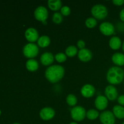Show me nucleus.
Returning <instances> with one entry per match:
<instances>
[{
  "label": "nucleus",
  "instance_id": "nucleus-20",
  "mask_svg": "<svg viewBox=\"0 0 124 124\" xmlns=\"http://www.w3.org/2000/svg\"><path fill=\"white\" fill-rule=\"evenodd\" d=\"M48 6L52 10L57 11L62 8V2L60 0H49Z\"/></svg>",
  "mask_w": 124,
  "mask_h": 124
},
{
  "label": "nucleus",
  "instance_id": "nucleus-31",
  "mask_svg": "<svg viewBox=\"0 0 124 124\" xmlns=\"http://www.w3.org/2000/svg\"><path fill=\"white\" fill-rule=\"evenodd\" d=\"M117 102L120 105L124 106V95H121L117 98Z\"/></svg>",
  "mask_w": 124,
  "mask_h": 124
},
{
  "label": "nucleus",
  "instance_id": "nucleus-14",
  "mask_svg": "<svg viewBox=\"0 0 124 124\" xmlns=\"http://www.w3.org/2000/svg\"><path fill=\"white\" fill-rule=\"evenodd\" d=\"M78 58L81 61L88 62L90 61L92 58V53L90 50L87 48L80 50L78 53Z\"/></svg>",
  "mask_w": 124,
  "mask_h": 124
},
{
  "label": "nucleus",
  "instance_id": "nucleus-15",
  "mask_svg": "<svg viewBox=\"0 0 124 124\" xmlns=\"http://www.w3.org/2000/svg\"><path fill=\"white\" fill-rule=\"evenodd\" d=\"M54 56L52 53H50V52H46L41 55V58H40V61L42 65L47 66V65L52 64L54 61Z\"/></svg>",
  "mask_w": 124,
  "mask_h": 124
},
{
  "label": "nucleus",
  "instance_id": "nucleus-10",
  "mask_svg": "<svg viewBox=\"0 0 124 124\" xmlns=\"http://www.w3.org/2000/svg\"><path fill=\"white\" fill-rule=\"evenodd\" d=\"M105 94L106 95V98L110 101L116 100L118 96L117 89L112 85H108L105 88Z\"/></svg>",
  "mask_w": 124,
  "mask_h": 124
},
{
  "label": "nucleus",
  "instance_id": "nucleus-24",
  "mask_svg": "<svg viewBox=\"0 0 124 124\" xmlns=\"http://www.w3.org/2000/svg\"><path fill=\"white\" fill-rule=\"evenodd\" d=\"M66 101L67 103L69 104L70 106L74 107L76 105V104L78 102V99L76 98V97L75 96L74 94H70L69 95L67 96L66 98Z\"/></svg>",
  "mask_w": 124,
  "mask_h": 124
},
{
  "label": "nucleus",
  "instance_id": "nucleus-21",
  "mask_svg": "<svg viewBox=\"0 0 124 124\" xmlns=\"http://www.w3.org/2000/svg\"><path fill=\"white\" fill-rule=\"evenodd\" d=\"M50 44V39L47 36H42L38 40V45L40 47L44 48L48 46Z\"/></svg>",
  "mask_w": 124,
  "mask_h": 124
},
{
  "label": "nucleus",
  "instance_id": "nucleus-32",
  "mask_svg": "<svg viewBox=\"0 0 124 124\" xmlns=\"http://www.w3.org/2000/svg\"><path fill=\"white\" fill-rule=\"evenodd\" d=\"M120 18H121V21L124 22V8L120 12Z\"/></svg>",
  "mask_w": 124,
  "mask_h": 124
},
{
  "label": "nucleus",
  "instance_id": "nucleus-5",
  "mask_svg": "<svg viewBox=\"0 0 124 124\" xmlns=\"http://www.w3.org/2000/svg\"><path fill=\"white\" fill-rule=\"evenodd\" d=\"M86 111L84 108L81 106L75 107L71 110V116L75 121H82L86 116Z\"/></svg>",
  "mask_w": 124,
  "mask_h": 124
},
{
  "label": "nucleus",
  "instance_id": "nucleus-30",
  "mask_svg": "<svg viewBox=\"0 0 124 124\" xmlns=\"http://www.w3.org/2000/svg\"><path fill=\"white\" fill-rule=\"evenodd\" d=\"M113 3L117 6H121L124 4V0H113Z\"/></svg>",
  "mask_w": 124,
  "mask_h": 124
},
{
  "label": "nucleus",
  "instance_id": "nucleus-9",
  "mask_svg": "<svg viewBox=\"0 0 124 124\" xmlns=\"http://www.w3.org/2000/svg\"><path fill=\"white\" fill-rule=\"evenodd\" d=\"M55 115L54 110L50 107H45L40 111L39 115L44 121H48L53 118Z\"/></svg>",
  "mask_w": 124,
  "mask_h": 124
},
{
  "label": "nucleus",
  "instance_id": "nucleus-4",
  "mask_svg": "<svg viewBox=\"0 0 124 124\" xmlns=\"http://www.w3.org/2000/svg\"><path fill=\"white\" fill-rule=\"evenodd\" d=\"M39 48L37 45L33 43H29L23 48V54L28 58H33L38 55Z\"/></svg>",
  "mask_w": 124,
  "mask_h": 124
},
{
  "label": "nucleus",
  "instance_id": "nucleus-22",
  "mask_svg": "<svg viewBox=\"0 0 124 124\" xmlns=\"http://www.w3.org/2000/svg\"><path fill=\"white\" fill-rule=\"evenodd\" d=\"M78 49L75 46H71L68 47L65 50V54L69 57H73L77 54Z\"/></svg>",
  "mask_w": 124,
  "mask_h": 124
},
{
  "label": "nucleus",
  "instance_id": "nucleus-7",
  "mask_svg": "<svg viewBox=\"0 0 124 124\" xmlns=\"http://www.w3.org/2000/svg\"><path fill=\"white\" fill-rule=\"evenodd\" d=\"M100 121L102 124H115V116L110 111H103L99 116Z\"/></svg>",
  "mask_w": 124,
  "mask_h": 124
},
{
  "label": "nucleus",
  "instance_id": "nucleus-26",
  "mask_svg": "<svg viewBox=\"0 0 124 124\" xmlns=\"http://www.w3.org/2000/svg\"><path fill=\"white\" fill-rule=\"evenodd\" d=\"M97 25V21L94 18H89L85 21V25L88 28L92 29Z\"/></svg>",
  "mask_w": 124,
  "mask_h": 124
},
{
  "label": "nucleus",
  "instance_id": "nucleus-23",
  "mask_svg": "<svg viewBox=\"0 0 124 124\" xmlns=\"http://www.w3.org/2000/svg\"><path fill=\"white\" fill-rule=\"evenodd\" d=\"M87 118L90 120H94L98 118L99 116V114L98 111L94 109H91L89 110L86 113Z\"/></svg>",
  "mask_w": 124,
  "mask_h": 124
},
{
  "label": "nucleus",
  "instance_id": "nucleus-33",
  "mask_svg": "<svg viewBox=\"0 0 124 124\" xmlns=\"http://www.w3.org/2000/svg\"><path fill=\"white\" fill-rule=\"evenodd\" d=\"M122 50H123V51L124 52V41L123 44H122Z\"/></svg>",
  "mask_w": 124,
  "mask_h": 124
},
{
  "label": "nucleus",
  "instance_id": "nucleus-29",
  "mask_svg": "<svg viewBox=\"0 0 124 124\" xmlns=\"http://www.w3.org/2000/svg\"><path fill=\"white\" fill-rule=\"evenodd\" d=\"M77 46L79 48H80V50H82L85 48V43L84 41H82V40H79V41H78V42Z\"/></svg>",
  "mask_w": 124,
  "mask_h": 124
},
{
  "label": "nucleus",
  "instance_id": "nucleus-34",
  "mask_svg": "<svg viewBox=\"0 0 124 124\" xmlns=\"http://www.w3.org/2000/svg\"><path fill=\"white\" fill-rule=\"evenodd\" d=\"M70 124H78L75 122H71Z\"/></svg>",
  "mask_w": 124,
  "mask_h": 124
},
{
  "label": "nucleus",
  "instance_id": "nucleus-13",
  "mask_svg": "<svg viewBox=\"0 0 124 124\" xmlns=\"http://www.w3.org/2000/svg\"><path fill=\"white\" fill-rule=\"evenodd\" d=\"M95 106L99 110H104L107 107L108 99L104 96H99L95 100Z\"/></svg>",
  "mask_w": 124,
  "mask_h": 124
},
{
  "label": "nucleus",
  "instance_id": "nucleus-37",
  "mask_svg": "<svg viewBox=\"0 0 124 124\" xmlns=\"http://www.w3.org/2000/svg\"><path fill=\"white\" fill-rule=\"evenodd\" d=\"M122 124H124V122H123V123H122Z\"/></svg>",
  "mask_w": 124,
  "mask_h": 124
},
{
  "label": "nucleus",
  "instance_id": "nucleus-11",
  "mask_svg": "<svg viewBox=\"0 0 124 124\" xmlns=\"http://www.w3.org/2000/svg\"><path fill=\"white\" fill-rule=\"evenodd\" d=\"M25 38L30 42H34L39 39V34L37 30L34 28H29L25 32Z\"/></svg>",
  "mask_w": 124,
  "mask_h": 124
},
{
  "label": "nucleus",
  "instance_id": "nucleus-12",
  "mask_svg": "<svg viewBox=\"0 0 124 124\" xmlns=\"http://www.w3.org/2000/svg\"><path fill=\"white\" fill-rule=\"evenodd\" d=\"M81 93L85 98H91L95 93V88L92 85L86 84L82 87L81 90Z\"/></svg>",
  "mask_w": 124,
  "mask_h": 124
},
{
  "label": "nucleus",
  "instance_id": "nucleus-28",
  "mask_svg": "<svg viewBox=\"0 0 124 124\" xmlns=\"http://www.w3.org/2000/svg\"><path fill=\"white\" fill-rule=\"evenodd\" d=\"M70 8L67 6H64L61 8V13L62 15L64 16H69L70 14Z\"/></svg>",
  "mask_w": 124,
  "mask_h": 124
},
{
  "label": "nucleus",
  "instance_id": "nucleus-8",
  "mask_svg": "<svg viewBox=\"0 0 124 124\" xmlns=\"http://www.w3.org/2000/svg\"><path fill=\"white\" fill-rule=\"evenodd\" d=\"M99 30L101 32L106 36H110L115 33V29L114 25L108 22L102 23L99 26Z\"/></svg>",
  "mask_w": 124,
  "mask_h": 124
},
{
  "label": "nucleus",
  "instance_id": "nucleus-17",
  "mask_svg": "<svg viewBox=\"0 0 124 124\" xmlns=\"http://www.w3.org/2000/svg\"><path fill=\"white\" fill-rule=\"evenodd\" d=\"M109 46L113 50H118L122 46L121 39L117 36H113L110 39L109 41Z\"/></svg>",
  "mask_w": 124,
  "mask_h": 124
},
{
  "label": "nucleus",
  "instance_id": "nucleus-35",
  "mask_svg": "<svg viewBox=\"0 0 124 124\" xmlns=\"http://www.w3.org/2000/svg\"><path fill=\"white\" fill-rule=\"evenodd\" d=\"M19 124V123H15V124Z\"/></svg>",
  "mask_w": 124,
  "mask_h": 124
},
{
  "label": "nucleus",
  "instance_id": "nucleus-1",
  "mask_svg": "<svg viewBox=\"0 0 124 124\" xmlns=\"http://www.w3.org/2000/svg\"><path fill=\"white\" fill-rule=\"evenodd\" d=\"M65 70L63 67L59 65H53L47 68L45 75L47 79L51 83H56L64 77Z\"/></svg>",
  "mask_w": 124,
  "mask_h": 124
},
{
  "label": "nucleus",
  "instance_id": "nucleus-2",
  "mask_svg": "<svg viewBox=\"0 0 124 124\" xmlns=\"http://www.w3.org/2000/svg\"><path fill=\"white\" fill-rule=\"evenodd\" d=\"M124 71L119 67H112L108 71L107 79L109 83L113 85L119 84L123 81Z\"/></svg>",
  "mask_w": 124,
  "mask_h": 124
},
{
  "label": "nucleus",
  "instance_id": "nucleus-19",
  "mask_svg": "<svg viewBox=\"0 0 124 124\" xmlns=\"http://www.w3.org/2000/svg\"><path fill=\"white\" fill-rule=\"evenodd\" d=\"M38 62L35 59H30L27 61L26 68L29 71H35L38 69Z\"/></svg>",
  "mask_w": 124,
  "mask_h": 124
},
{
  "label": "nucleus",
  "instance_id": "nucleus-16",
  "mask_svg": "<svg viewBox=\"0 0 124 124\" xmlns=\"http://www.w3.org/2000/svg\"><path fill=\"white\" fill-rule=\"evenodd\" d=\"M112 61L117 66L124 65V54L121 53H116L113 55Z\"/></svg>",
  "mask_w": 124,
  "mask_h": 124
},
{
  "label": "nucleus",
  "instance_id": "nucleus-6",
  "mask_svg": "<svg viewBox=\"0 0 124 124\" xmlns=\"http://www.w3.org/2000/svg\"><path fill=\"white\" fill-rule=\"evenodd\" d=\"M34 15L38 21L44 23L46 22V20L48 18V13L46 7L43 6H39L37 7L35 10Z\"/></svg>",
  "mask_w": 124,
  "mask_h": 124
},
{
  "label": "nucleus",
  "instance_id": "nucleus-25",
  "mask_svg": "<svg viewBox=\"0 0 124 124\" xmlns=\"http://www.w3.org/2000/svg\"><path fill=\"white\" fill-rule=\"evenodd\" d=\"M52 20L55 24H59L62 22L63 17L61 13L59 12H56L53 14V17H52Z\"/></svg>",
  "mask_w": 124,
  "mask_h": 124
},
{
  "label": "nucleus",
  "instance_id": "nucleus-36",
  "mask_svg": "<svg viewBox=\"0 0 124 124\" xmlns=\"http://www.w3.org/2000/svg\"><path fill=\"white\" fill-rule=\"evenodd\" d=\"M0 115H1V110H0Z\"/></svg>",
  "mask_w": 124,
  "mask_h": 124
},
{
  "label": "nucleus",
  "instance_id": "nucleus-3",
  "mask_svg": "<svg viewBox=\"0 0 124 124\" xmlns=\"http://www.w3.org/2000/svg\"><path fill=\"white\" fill-rule=\"evenodd\" d=\"M91 12L92 15L96 19H97L99 20L105 19L108 15L107 8L105 6L102 4L94 5L92 7Z\"/></svg>",
  "mask_w": 124,
  "mask_h": 124
},
{
  "label": "nucleus",
  "instance_id": "nucleus-18",
  "mask_svg": "<svg viewBox=\"0 0 124 124\" xmlns=\"http://www.w3.org/2000/svg\"><path fill=\"white\" fill-rule=\"evenodd\" d=\"M113 113L115 116L119 119L124 118V107L120 105H115L113 108Z\"/></svg>",
  "mask_w": 124,
  "mask_h": 124
},
{
  "label": "nucleus",
  "instance_id": "nucleus-27",
  "mask_svg": "<svg viewBox=\"0 0 124 124\" xmlns=\"http://www.w3.org/2000/svg\"><path fill=\"white\" fill-rule=\"evenodd\" d=\"M54 58L58 62H63L66 61L67 55L63 53H59L56 54Z\"/></svg>",
  "mask_w": 124,
  "mask_h": 124
}]
</instances>
